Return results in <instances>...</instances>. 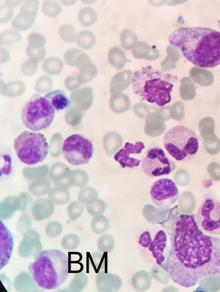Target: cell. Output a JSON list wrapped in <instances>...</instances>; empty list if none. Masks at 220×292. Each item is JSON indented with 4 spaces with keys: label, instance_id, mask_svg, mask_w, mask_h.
Wrapping results in <instances>:
<instances>
[{
    "label": "cell",
    "instance_id": "cell-1",
    "mask_svg": "<svg viewBox=\"0 0 220 292\" xmlns=\"http://www.w3.org/2000/svg\"><path fill=\"white\" fill-rule=\"evenodd\" d=\"M178 209L171 210L167 220L171 247L161 267L176 284L190 288L203 278L220 275V238L205 234L194 215L180 214Z\"/></svg>",
    "mask_w": 220,
    "mask_h": 292
},
{
    "label": "cell",
    "instance_id": "cell-2",
    "mask_svg": "<svg viewBox=\"0 0 220 292\" xmlns=\"http://www.w3.org/2000/svg\"><path fill=\"white\" fill-rule=\"evenodd\" d=\"M169 42L193 65L203 68L220 65V32L205 27H180Z\"/></svg>",
    "mask_w": 220,
    "mask_h": 292
},
{
    "label": "cell",
    "instance_id": "cell-3",
    "mask_svg": "<svg viewBox=\"0 0 220 292\" xmlns=\"http://www.w3.org/2000/svg\"><path fill=\"white\" fill-rule=\"evenodd\" d=\"M178 81V77L164 71L148 65L133 73V91L142 100L159 107L170 103L171 92Z\"/></svg>",
    "mask_w": 220,
    "mask_h": 292
},
{
    "label": "cell",
    "instance_id": "cell-4",
    "mask_svg": "<svg viewBox=\"0 0 220 292\" xmlns=\"http://www.w3.org/2000/svg\"><path fill=\"white\" fill-rule=\"evenodd\" d=\"M34 284L43 290L58 289L70 272L69 257L59 250L43 251L29 266Z\"/></svg>",
    "mask_w": 220,
    "mask_h": 292
},
{
    "label": "cell",
    "instance_id": "cell-5",
    "mask_svg": "<svg viewBox=\"0 0 220 292\" xmlns=\"http://www.w3.org/2000/svg\"><path fill=\"white\" fill-rule=\"evenodd\" d=\"M164 146L176 160L188 161L198 153L199 139L193 130L179 125L172 128L165 134Z\"/></svg>",
    "mask_w": 220,
    "mask_h": 292
},
{
    "label": "cell",
    "instance_id": "cell-6",
    "mask_svg": "<svg viewBox=\"0 0 220 292\" xmlns=\"http://www.w3.org/2000/svg\"><path fill=\"white\" fill-rule=\"evenodd\" d=\"M14 149L22 163L34 165L44 160L49 146L44 135L24 131L15 139Z\"/></svg>",
    "mask_w": 220,
    "mask_h": 292
},
{
    "label": "cell",
    "instance_id": "cell-7",
    "mask_svg": "<svg viewBox=\"0 0 220 292\" xmlns=\"http://www.w3.org/2000/svg\"><path fill=\"white\" fill-rule=\"evenodd\" d=\"M56 115L49 100L38 94L33 95L25 104L22 120L27 128L33 131H40L51 125Z\"/></svg>",
    "mask_w": 220,
    "mask_h": 292
},
{
    "label": "cell",
    "instance_id": "cell-8",
    "mask_svg": "<svg viewBox=\"0 0 220 292\" xmlns=\"http://www.w3.org/2000/svg\"><path fill=\"white\" fill-rule=\"evenodd\" d=\"M94 150L92 141L79 134L68 137L63 145L64 157L73 165L88 164L93 156Z\"/></svg>",
    "mask_w": 220,
    "mask_h": 292
},
{
    "label": "cell",
    "instance_id": "cell-9",
    "mask_svg": "<svg viewBox=\"0 0 220 292\" xmlns=\"http://www.w3.org/2000/svg\"><path fill=\"white\" fill-rule=\"evenodd\" d=\"M141 167L149 177H157L170 174L176 169V165L159 147L148 150L141 160Z\"/></svg>",
    "mask_w": 220,
    "mask_h": 292
},
{
    "label": "cell",
    "instance_id": "cell-10",
    "mask_svg": "<svg viewBox=\"0 0 220 292\" xmlns=\"http://www.w3.org/2000/svg\"><path fill=\"white\" fill-rule=\"evenodd\" d=\"M196 221L206 233L220 234V202L215 198L206 197L197 213Z\"/></svg>",
    "mask_w": 220,
    "mask_h": 292
},
{
    "label": "cell",
    "instance_id": "cell-11",
    "mask_svg": "<svg viewBox=\"0 0 220 292\" xmlns=\"http://www.w3.org/2000/svg\"><path fill=\"white\" fill-rule=\"evenodd\" d=\"M151 199L160 209L173 207L178 200L180 191L175 182L169 179H160L153 183L150 189Z\"/></svg>",
    "mask_w": 220,
    "mask_h": 292
},
{
    "label": "cell",
    "instance_id": "cell-12",
    "mask_svg": "<svg viewBox=\"0 0 220 292\" xmlns=\"http://www.w3.org/2000/svg\"><path fill=\"white\" fill-rule=\"evenodd\" d=\"M144 147V143L140 141L135 144L126 143L124 147L114 155V158L123 168L137 167L141 161L131 156V154H141Z\"/></svg>",
    "mask_w": 220,
    "mask_h": 292
},
{
    "label": "cell",
    "instance_id": "cell-13",
    "mask_svg": "<svg viewBox=\"0 0 220 292\" xmlns=\"http://www.w3.org/2000/svg\"><path fill=\"white\" fill-rule=\"evenodd\" d=\"M0 241H1L0 242L1 243L0 269H2L10 260L14 241H13L12 234L1 220L0 222Z\"/></svg>",
    "mask_w": 220,
    "mask_h": 292
},
{
    "label": "cell",
    "instance_id": "cell-14",
    "mask_svg": "<svg viewBox=\"0 0 220 292\" xmlns=\"http://www.w3.org/2000/svg\"><path fill=\"white\" fill-rule=\"evenodd\" d=\"M71 173L70 168L62 162L54 163L50 170L49 177L57 188H70L68 177Z\"/></svg>",
    "mask_w": 220,
    "mask_h": 292
},
{
    "label": "cell",
    "instance_id": "cell-15",
    "mask_svg": "<svg viewBox=\"0 0 220 292\" xmlns=\"http://www.w3.org/2000/svg\"><path fill=\"white\" fill-rule=\"evenodd\" d=\"M70 98L75 107L81 111H87L93 104V89L85 87L75 90L71 93Z\"/></svg>",
    "mask_w": 220,
    "mask_h": 292
},
{
    "label": "cell",
    "instance_id": "cell-16",
    "mask_svg": "<svg viewBox=\"0 0 220 292\" xmlns=\"http://www.w3.org/2000/svg\"><path fill=\"white\" fill-rule=\"evenodd\" d=\"M167 238L166 232L159 231L149 246V250L152 253L158 265L161 266L165 261L164 252L167 245Z\"/></svg>",
    "mask_w": 220,
    "mask_h": 292
},
{
    "label": "cell",
    "instance_id": "cell-17",
    "mask_svg": "<svg viewBox=\"0 0 220 292\" xmlns=\"http://www.w3.org/2000/svg\"><path fill=\"white\" fill-rule=\"evenodd\" d=\"M96 285L100 291H117L120 288L121 280L118 276L101 273L96 278Z\"/></svg>",
    "mask_w": 220,
    "mask_h": 292
},
{
    "label": "cell",
    "instance_id": "cell-18",
    "mask_svg": "<svg viewBox=\"0 0 220 292\" xmlns=\"http://www.w3.org/2000/svg\"><path fill=\"white\" fill-rule=\"evenodd\" d=\"M54 205L51 200L40 198L34 203L32 215L36 220H42L48 219L53 214Z\"/></svg>",
    "mask_w": 220,
    "mask_h": 292
},
{
    "label": "cell",
    "instance_id": "cell-19",
    "mask_svg": "<svg viewBox=\"0 0 220 292\" xmlns=\"http://www.w3.org/2000/svg\"><path fill=\"white\" fill-rule=\"evenodd\" d=\"M91 59L86 54L80 55L77 61L76 67L79 68L80 72L78 79L80 83H86L87 82L90 81L94 77L96 76L95 74L93 73V68L95 66L91 64Z\"/></svg>",
    "mask_w": 220,
    "mask_h": 292
},
{
    "label": "cell",
    "instance_id": "cell-20",
    "mask_svg": "<svg viewBox=\"0 0 220 292\" xmlns=\"http://www.w3.org/2000/svg\"><path fill=\"white\" fill-rule=\"evenodd\" d=\"M46 99L49 100L50 104L56 111H61L71 106V101L67 94L64 90L52 91L45 95Z\"/></svg>",
    "mask_w": 220,
    "mask_h": 292
},
{
    "label": "cell",
    "instance_id": "cell-21",
    "mask_svg": "<svg viewBox=\"0 0 220 292\" xmlns=\"http://www.w3.org/2000/svg\"><path fill=\"white\" fill-rule=\"evenodd\" d=\"M36 18V12L22 8L21 12L15 18L13 26L19 30H26L31 26Z\"/></svg>",
    "mask_w": 220,
    "mask_h": 292
},
{
    "label": "cell",
    "instance_id": "cell-22",
    "mask_svg": "<svg viewBox=\"0 0 220 292\" xmlns=\"http://www.w3.org/2000/svg\"><path fill=\"white\" fill-rule=\"evenodd\" d=\"M132 284L133 287L137 291H147L152 285L151 276L146 271H138L133 275Z\"/></svg>",
    "mask_w": 220,
    "mask_h": 292
},
{
    "label": "cell",
    "instance_id": "cell-23",
    "mask_svg": "<svg viewBox=\"0 0 220 292\" xmlns=\"http://www.w3.org/2000/svg\"><path fill=\"white\" fill-rule=\"evenodd\" d=\"M21 206L19 198L10 196L4 200L1 204V218L5 219L10 218L16 210L19 209Z\"/></svg>",
    "mask_w": 220,
    "mask_h": 292
},
{
    "label": "cell",
    "instance_id": "cell-24",
    "mask_svg": "<svg viewBox=\"0 0 220 292\" xmlns=\"http://www.w3.org/2000/svg\"><path fill=\"white\" fill-rule=\"evenodd\" d=\"M52 185L49 180L42 179L36 180L29 185V190L34 196H42L50 192Z\"/></svg>",
    "mask_w": 220,
    "mask_h": 292
},
{
    "label": "cell",
    "instance_id": "cell-25",
    "mask_svg": "<svg viewBox=\"0 0 220 292\" xmlns=\"http://www.w3.org/2000/svg\"><path fill=\"white\" fill-rule=\"evenodd\" d=\"M68 181L70 187H84L88 183L89 175L86 171L75 170L71 172L68 177Z\"/></svg>",
    "mask_w": 220,
    "mask_h": 292
},
{
    "label": "cell",
    "instance_id": "cell-26",
    "mask_svg": "<svg viewBox=\"0 0 220 292\" xmlns=\"http://www.w3.org/2000/svg\"><path fill=\"white\" fill-rule=\"evenodd\" d=\"M49 198L54 204L64 205L70 200V195L67 189L56 188L49 193Z\"/></svg>",
    "mask_w": 220,
    "mask_h": 292
},
{
    "label": "cell",
    "instance_id": "cell-27",
    "mask_svg": "<svg viewBox=\"0 0 220 292\" xmlns=\"http://www.w3.org/2000/svg\"><path fill=\"white\" fill-rule=\"evenodd\" d=\"M63 68V61L57 58H50L46 59L43 65V68L45 72L52 75L59 74Z\"/></svg>",
    "mask_w": 220,
    "mask_h": 292
},
{
    "label": "cell",
    "instance_id": "cell-28",
    "mask_svg": "<svg viewBox=\"0 0 220 292\" xmlns=\"http://www.w3.org/2000/svg\"><path fill=\"white\" fill-rule=\"evenodd\" d=\"M110 226V221L106 217L97 216L92 220V229L96 234H102L106 232L109 229Z\"/></svg>",
    "mask_w": 220,
    "mask_h": 292
},
{
    "label": "cell",
    "instance_id": "cell-29",
    "mask_svg": "<svg viewBox=\"0 0 220 292\" xmlns=\"http://www.w3.org/2000/svg\"><path fill=\"white\" fill-rule=\"evenodd\" d=\"M83 118V113L80 109L73 106L66 111L65 120L68 124L72 127H76L79 124Z\"/></svg>",
    "mask_w": 220,
    "mask_h": 292
},
{
    "label": "cell",
    "instance_id": "cell-30",
    "mask_svg": "<svg viewBox=\"0 0 220 292\" xmlns=\"http://www.w3.org/2000/svg\"><path fill=\"white\" fill-rule=\"evenodd\" d=\"M98 198V193L90 186L84 187L81 189L79 195V200L82 204H91Z\"/></svg>",
    "mask_w": 220,
    "mask_h": 292
},
{
    "label": "cell",
    "instance_id": "cell-31",
    "mask_svg": "<svg viewBox=\"0 0 220 292\" xmlns=\"http://www.w3.org/2000/svg\"><path fill=\"white\" fill-rule=\"evenodd\" d=\"M63 136L60 133L55 134L50 140V152L54 158H57L61 155V151H63Z\"/></svg>",
    "mask_w": 220,
    "mask_h": 292
},
{
    "label": "cell",
    "instance_id": "cell-32",
    "mask_svg": "<svg viewBox=\"0 0 220 292\" xmlns=\"http://www.w3.org/2000/svg\"><path fill=\"white\" fill-rule=\"evenodd\" d=\"M49 171L47 165H43L38 168H26L23 170L24 177L29 179H38L44 177Z\"/></svg>",
    "mask_w": 220,
    "mask_h": 292
},
{
    "label": "cell",
    "instance_id": "cell-33",
    "mask_svg": "<svg viewBox=\"0 0 220 292\" xmlns=\"http://www.w3.org/2000/svg\"><path fill=\"white\" fill-rule=\"evenodd\" d=\"M98 246L100 252H111L114 246L113 237L109 234L103 235L98 240Z\"/></svg>",
    "mask_w": 220,
    "mask_h": 292
},
{
    "label": "cell",
    "instance_id": "cell-34",
    "mask_svg": "<svg viewBox=\"0 0 220 292\" xmlns=\"http://www.w3.org/2000/svg\"><path fill=\"white\" fill-rule=\"evenodd\" d=\"M26 90V86L22 82L14 81L6 85V90L4 95L9 97H18L22 94Z\"/></svg>",
    "mask_w": 220,
    "mask_h": 292
},
{
    "label": "cell",
    "instance_id": "cell-35",
    "mask_svg": "<svg viewBox=\"0 0 220 292\" xmlns=\"http://www.w3.org/2000/svg\"><path fill=\"white\" fill-rule=\"evenodd\" d=\"M80 243V238L77 235L70 234L66 235L62 239L61 245L65 250L72 251L77 249Z\"/></svg>",
    "mask_w": 220,
    "mask_h": 292
},
{
    "label": "cell",
    "instance_id": "cell-36",
    "mask_svg": "<svg viewBox=\"0 0 220 292\" xmlns=\"http://www.w3.org/2000/svg\"><path fill=\"white\" fill-rule=\"evenodd\" d=\"M84 205L82 202H74L69 205L67 209L68 214L71 220H75L81 217L84 213Z\"/></svg>",
    "mask_w": 220,
    "mask_h": 292
},
{
    "label": "cell",
    "instance_id": "cell-37",
    "mask_svg": "<svg viewBox=\"0 0 220 292\" xmlns=\"http://www.w3.org/2000/svg\"><path fill=\"white\" fill-rule=\"evenodd\" d=\"M94 35L89 31H82L78 35L77 43L80 47L84 49H89L93 47V40Z\"/></svg>",
    "mask_w": 220,
    "mask_h": 292
},
{
    "label": "cell",
    "instance_id": "cell-38",
    "mask_svg": "<svg viewBox=\"0 0 220 292\" xmlns=\"http://www.w3.org/2000/svg\"><path fill=\"white\" fill-rule=\"evenodd\" d=\"M152 275L158 282L164 285L168 284L169 278H171L168 273L164 268H160L158 266L153 267Z\"/></svg>",
    "mask_w": 220,
    "mask_h": 292
},
{
    "label": "cell",
    "instance_id": "cell-39",
    "mask_svg": "<svg viewBox=\"0 0 220 292\" xmlns=\"http://www.w3.org/2000/svg\"><path fill=\"white\" fill-rule=\"evenodd\" d=\"M107 207V205L105 204V202L101 200H97L93 204L88 205L87 210L91 215L98 216L104 213Z\"/></svg>",
    "mask_w": 220,
    "mask_h": 292
},
{
    "label": "cell",
    "instance_id": "cell-40",
    "mask_svg": "<svg viewBox=\"0 0 220 292\" xmlns=\"http://www.w3.org/2000/svg\"><path fill=\"white\" fill-rule=\"evenodd\" d=\"M53 86V81L50 77L44 76L41 77L36 82V90L39 93H45L50 90Z\"/></svg>",
    "mask_w": 220,
    "mask_h": 292
},
{
    "label": "cell",
    "instance_id": "cell-41",
    "mask_svg": "<svg viewBox=\"0 0 220 292\" xmlns=\"http://www.w3.org/2000/svg\"><path fill=\"white\" fill-rule=\"evenodd\" d=\"M27 54L30 61L36 63H39L45 58V50L43 47L40 49H36L29 45L27 49Z\"/></svg>",
    "mask_w": 220,
    "mask_h": 292
},
{
    "label": "cell",
    "instance_id": "cell-42",
    "mask_svg": "<svg viewBox=\"0 0 220 292\" xmlns=\"http://www.w3.org/2000/svg\"><path fill=\"white\" fill-rule=\"evenodd\" d=\"M94 10L90 8H82L79 13V19L80 22L85 26H89L94 23L92 19V15L95 14Z\"/></svg>",
    "mask_w": 220,
    "mask_h": 292
},
{
    "label": "cell",
    "instance_id": "cell-43",
    "mask_svg": "<svg viewBox=\"0 0 220 292\" xmlns=\"http://www.w3.org/2000/svg\"><path fill=\"white\" fill-rule=\"evenodd\" d=\"M59 33H60L61 38L64 39V40L66 41V42H74L76 33H75L74 28L72 26H67V25L62 26Z\"/></svg>",
    "mask_w": 220,
    "mask_h": 292
},
{
    "label": "cell",
    "instance_id": "cell-44",
    "mask_svg": "<svg viewBox=\"0 0 220 292\" xmlns=\"http://www.w3.org/2000/svg\"><path fill=\"white\" fill-rule=\"evenodd\" d=\"M82 54H83V52L80 51L79 50L71 49L68 50V51L66 52L65 56L66 63L70 66H75L76 67L78 58Z\"/></svg>",
    "mask_w": 220,
    "mask_h": 292
},
{
    "label": "cell",
    "instance_id": "cell-45",
    "mask_svg": "<svg viewBox=\"0 0 220 292\" xmlns=\"http://www.w3.org/2000/svg\"><path fill=\"white\" fill-rule=\"evenodd\" d=\"M63 231V226L60 223L57 222H50L45 228L46 234L50 237L59 236Z\"/></svg>",
    "mask_w": 220,
    "mask_h": 292
},
{
    "label": "cell",
    "instance_id": "cell-46",
    "mask_svg": "<svg viewBox=\"0 0 220 292\" xmlns=\"http://www.w3.org/2000/svg\"><path fill=\"white\" fill-rule=\"evenodd\" d=\"M61 8V6L55 1L53 2V5H52V1H45L43 4V12L50 17H56L59 14L61 11L54 10V8Z\"/></svg>",
    "mask_w": 220,
    "mask_h": 292
},
{
    "label": "cell",
    "instance_id": "cell-47",
    "mask_svg": "<svg viewBox=\"0 0 220 292\" xmlns=\"http://www.w3.org/2000/svg\"><path fill=\"white\" fill-rule=\"evenodd\" d=\"M29 46L32 48H42L45 43V39L40 34L33 33L29 36Z\"/></svg>",
    "mask_w": 220,
    "mask_h": 292
},
{
    "label": "cell",
    "instance_id": "cell-48",
    "mask_svg": "<svg viewBox=\"0 0 220 292\" xmlns=\"http://www.w3.org/2000/svg\"><path fill=\"white\" fill-rule=\"evenodd\" d=\"M187 171L184 170H179L175 173L174 180L180 186H186L190 182V175Z\"/></svg>",
    "mask_w": 220,
    "mask_h": 292
},
{
    "label": "cell",
    "instance_id": "cell-49",
    "mask_svg": "<svg viewBox=\"0 0 220 292\" xmlns=\"http://www.w3.org/2000/svg\"><path fill=\"white\" fill-rule=\"evenodd\" d=\"M19 198L21 199V206L19 209L20 211L21 212L28 211L33 204V199L31 196L28 194L23 193L19 196Z\"/></svg>",
    "mask_w": 220,
    "mask_h": 292
},
{
    "label": "cell",
    "instance_id": "cell-50",
    "mask_svg": "<svg viewBox=\"0 0 220 292\" xmlns=\"http://www.w3.org/2000/svg\"><path fill=\"white\" fill-rule=\"evenodd\" d=\"M36 70H37V66L35 63L31 61L25 62L22 66V72L27 76H31L34 74Z\"/></svg>",
    "mask_w": 220,
    "mask_h": 292
},
{
    "label": "cell",
    "instance_id": "cell-51",
    "mask_svg": "<svg viewBox=\"0 0 220 292\" xmlns=\"http://www.w3.org/2000/svg\"><path fill=\"white\" fill-rule=\"evenodd\" d=\"M65 83L66 88L70 91L74 90L75 89L79 88L82 84L80 83L77 77L72 76L66 77Z\"/></svg>",
    "mask_w": 220,
    "mask_h": 292
},
{
    "label": "cell",
    "instance_id": "cell-52",
    "mask_svg": "<svg viewBox=\"0 0 220 292\" xmlns=\"http://www.w3.org/2000/svg\"><path fill=\"white\" fill-rule=\"evenodd\" d=\"M152 242L151 235L148 231L144 232L140 236L139 239V245H141L144 248H148Z\"/></svg>",
    "mask_w": 220,
    "mask_h": 292
}]
</instances>
